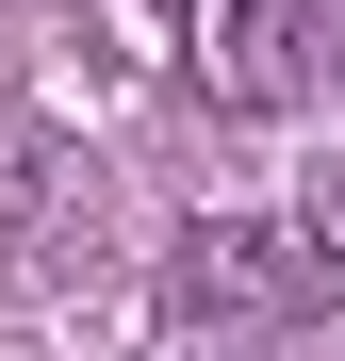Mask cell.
Segmentation results:
<instances>
[{"label": "cell", "mask_w": 345, "mask_h": 361, "mask_svg": "<svg viewBox=\"0 0 345 361\" xmlns=\"http://www.w3.org/2000/svg\"><path fill=\"white\" fill-rule=\"evenodd\" d=\"M164 295H181V312H247V329H296L313 295H329V263L296 247V230H263V214H198L181 247H164Z\"/></svg>", "instance_id": "cell-1"}, {"label": "cell", "mask_w": 345, "mask_h": 361, "mask_svg": "<svg viewBox=\"0 0 345 361\" xmlns=\"http://www.w3.org/2000/svg\"><path fill=\"white\" fill-rule=\"evenodd\" d=\"M181 82L214 115H279L313 82V0H181Z\"/></svg>", "instance_id": "cell-2"}, {"label": "cell", "mask_w": 345, "mask_h": 361, "mask_svg": "<svg viewBox=\"0 0 345 361\" xmlns=\"http://www.w3.org/2000/svg\"><path fill=\"white\" fill-rule=\"evenodd\" d=\"M83 17H99V49L132 82H181V0H83Z\"/></svg>", "instance_id": "cell-3"}, {"label": "cell", "mask_w": 345, "mask_h": 361, "mask_svg": "<svg viewBox=\"0 0 345 361\" xmlns=\"http://www.w3.org/2000/svg\"><path fill=\"white\" fill-rule=\"evenodd\" d=\"M296 247L345 279V164H313V180H296Z\"/></svg>", "instance_id": "cell-4"}]
</instances>
